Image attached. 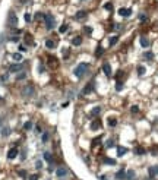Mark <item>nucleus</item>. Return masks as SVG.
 Wrapping results in <instances>:
<instances>
[{"label": "nucleus", "mask_w": 158, "mask_h": 180, "mask_svg": "<svg viewBox=\"0 0 158 180\" xmlns=\"http://www.w3.org/2000/svg\"><path fill=\"white\" fill-rule=\"evenodd\" d=\"M105 9H107V10H111V5L107 3V5H105Z\"/></svg>", "instance_id": "nucleus-41"}, {"label": "nucleus", "mask_w": 158, "mask_h": 180, "mask_svg": "<svg viewBox=\"0 0 158 180\" xmlns=\"http://www.w3.org/2000/svg\"><path fill=\"white\" fill-rule=\"evenodd\" d=\"M88 69H89V64H88V63H79L76 67H75V70H73V75L76 76V78H82L85 73H86V72H88Z\"/></svg>", "instance_id": "nucleus-1"}, {"label": "nucleus", "mask_w": 158, "mask_h": 180, "mask_svg": "<svg viewBox=\"0 0 158 180\" xmlns=\"http://www.w3.org/2000/svg\"><path fill=\"white\" fill-rule=\"evenodd\" d=\"M117 40H119V37H111L110 38V45H114L117 43Z\"/></svg>", "instance_id": "nucleus-28"}, {"label": "nucleus", "mask_w": 158, "mask_h": 180, "mask_svg": "<svg viewBox=\"0 0 158 180\" xmlns=\"http://www.w3.org/2000/svg\"><path fill=\"white\" fill-rule=\"evenodd\" d=\"M145 57H146V59H152L154 56H152V53H146V54H145Z\"/></svg>", "instance_id": "nucleus-39"}, {"label": "nucleus", "mask_w": 158, "mask_h": 180, "mask_svg": "<svg viewBox=\"0 0 158 180\" xmlns=\"http://www.w3.org/2000/svg\"><path fill=\"white\" fill-rule=\"evenodd\" d=\"M31 128H32V123H31V122H26V123L24 124V129H26V130L31 129Z\"/></svg>", "instance_id": "nucleus-29"}, {"label": "nucleus", "mask_w": 158, "mask_h": 180, "mask_svg": "<svg viewBox=\"0 0 158 180\" xmlns=\"http://www.w3.org/2000/svg\"><path fill=\"white\" fill-rule=\"evenodd\" d=\"M148 173H149V176H151V177H155V176H158V166L149 167V168H148Z\"/></svg>", "instance_id": "nucleus-10"}, {"label": "nucleus", "mask_w": 158, "mask_h": 180, "mask_svg": "<svg viewBox=\"0 0 158 180\" xmlns=\"http://www.w3.org/2000/svg\"><path fill=\"white\" fill-rule=\"evenodd\" d=\"M85 32H86V34H91V32H92V28H91V26H85Z\"/></svg>", "instance_id": "nucleus-34"}, {"label": "nucleus", "mask_w": 158, "mask_h": 180, "mask_svg": "<svg viewBox=\"0 0 158 180\" xmlns=\"http://www.w3.org/2000/svg\"><path fill=\"white\" fill-rule=\"evenodd\" d=\"M100 180H107V177H105V176H101V177H100Z\"/></svg>", "instance_id": "nucleus-46"}, {"label": "nucleus", "mask_w": 158, "mask_h": 180, "mask_svg": "<svg viewBox=\"0 0 158 180\" xmlns=\"http://www.w3.org/2000/svg\"><path fill=\"white\" fill-rule=\"evenodd\" d=\"M104 163H105V164H111V166H114V164H116V161L111 160V158H104Z\"/></svg>", "instance_id": "nucleus-24"}, {"label": "nucleus", "mask_w": 158, "mask_h": 180, "mask_svg": "<svg viewBox=\"0 0 158 180\" xmlns=\"http://www.w3.org/2000/svg\"><path fill=\"white\" fill-rule=\"evenodd\" d=\"M9 133H10V129H9V128H3V129H2V136H7Z\"/></svg>", "instance_id": "nucleus-25"}, {"label": "nucleus", "mask_w": 158, "mask_h": 180, "mask_svg": "<svg viewBox=\"0 0 158 180\" xmlns=\"http://www.w3.org/2000/svg\"><path fill=\"white\" fill-rule=\"evenodd\" d=\"M135 177H136V173L133 170H127L126 171V180H135Z\"/></svg>", "instance_id": "nucleus-13"}, {"label": "nucleus", "mask_w": 158, "mask_h": 180, "mask_svg": "<svg viewBox=\"0 0 158 180\" xmlns=\"http://www.w3.org/2000/svg\"><path fill=\"white\" fill-rule=\"evenodd\" d=\"M56 176L57 177H64V176H67V168H57L56 170Z\"/></svg>", "instance_id": "nucleus-9"}, {"label": "nucleus", "mask_w": 158, "mask_h": 180, "mask_svg": "<svg viewBox=\"0 0 158 180\" xmlns=\"http://www.w3.org/2000/svg\"><path fill=\"white\" fill-rule=\"evenodd\" d=\"M121 88H123L121 82H117V85H116V89H117V91H121Z\"/></svg>", "instance_id": "nucleus-31"}, {"label": "nucleus", "mask_w": 158, "mask_h": 180, "mask_svg": "<svg viewBox=\"0 0 158 180\" xmlns=\"http://www.w3.org/2000/svg\"><path fill=\"white\" fill-rule=\"evenodd\" d=\"M101 53H102V48H101V47H98V50H97V54L100 56V54H101Z\"/></svg>", "instance_id": "nucleus-42"}, {"label": "nucleus", "mask_w": 158, "mask_h": 180, "mask_svg": "<svg viewBox=\"0 0 158 180\" xmlns=\"http://www.w3.org/2000/svg\"><path fill=\"white\" fill-rule=\"evenodd\" d=\"M85 18H86V12L81 10V12L76 13V19H85Z\"/></svg>", "instance_id": "nucleus-15"}, {"label": "nucleus", "mask_w": 158, "mask_h": 180, "mask_svg": "<svg viewBox=\"0 0 158 180\" xmlns=\"http://www.w3.org/2000/svg\"><path fill=\"white\" fill-rule=\"evenodd\" d=\"M81 43H82V38H81V37H75L73 41H72L73 45H81Z\"/></svg>", "instance_id": "nucleus-16"}, {"label": "nucleus", "mask_w": 158, "mask_h": 180, "mask_svg": "<svg viewBox=\"0 0 158 180\" xmlns=\"http://www.w3.org/2000/svg\"><path fill=\"white\" fill-rule=\"evenodd\" d=\"M29 180H38V174H34V176H31V177H29Z\"/></svg>", "instance_id": "nucleus-38"}, {"label": "nucleus", "mask_w": 158, "mask_h": 180, "mask_svg": "<svg viewBox=\"0 0 158 180\" xmlns=\"http://www.w3.org/2000/svg\"><path fill=\"white\" fill-rule=\"evenodd\" d=\"M7 24H9V26H16V25H18V16L15 15V12H10V13H9Z\"/></svg>", "instance_id": "nucleus-4"}, {"label": "nucleus", "mask_w": 158, "mask_h": 180, "mask_svg": "<svg viewBox=\"0 0 158 180\" xmlns=\"http://www.w3.org/2000/svg\"><path fill=\"white\" fill-rule=\"evenodd\" d=\"M25 78H26V75L24 73V72H22V73H19V75L16 76V79H18V81H21V79H25Z\"/></svg>", "instance_id": "nucleus-30"}, {"label": "nucleus", "mask_w": 158, "mask_h": 180, "mask_svg": "<svg viewBox=\"0 0 158 180\" xmlns=\"http://www.w3.org/2000/svg\"><path fill=\"white\" fill-rule=\"evenodd\" d=\"M43 157H44V160H45V161L51 163V154H50V152H44V155H43Z\"/></svg>", "instance_id": "nucleus-23"}, {"label": "nucleus", "mask_w": 158, "mask_h": 180, "mask_svg": "<svg viewBox=\"0 0 158 180\" xmlns=\"http://www.w3.org/2000/svg\"><path fill=\"white\" fill-rule=\"evenodd\" d=\"M126 152H127V149H126V148H123V147H119V148H117V155H119V157L125 155Z\"/></svg>", "instance_id": "nucleus-14"}, {"label": "nucleus", "mask_w": 158, "mask_h": 180, "mask_svg": "<svg viewBox=\"0 0 158 180\" xmlns=\"http://www.w3.org/2000/svg\"><path fill=\"white\" fill-rule=\"evenodd\" d=\"M119 15H120V16L127 18V16L132 15V10H130V9H126V7H120V9H119Z\"/></svg>", "instance_id": "nucleus-5"}, {"label": "nucleus", "mask_w": 158, "mask_h": 180, "mask_svg": "<svg viewBox=\"0 0 158 180\" xmlns=\"http://www.w3.org/2000/svg\"><path fill=\"white\" fill-rule=\"evenodd\" d=\"M66 29H67V25H66V24L60 26V32H66Z\"/></svg>", "instance_id": "nucleus-32"}, {"label": "nucleus", "mask_w": 158, "mask_h": 180, "mask_svg": "<svg viewBox=\"0 0 158 180\" xmlns=\"http://www.w3.org/2000/svg\"><path fill=\"white\" fill-rule=\"evenodd\" d=\"M35 166H37V168H41V167H43V163H41V161H37Z\"/></svg>", "instance_id": "nucleus-37"}, {"label": "nucleus", "mask_w": 158, "mask_h": 180, "mask_svg": "<svg viewBox=\"0 0 158 180\" xmlns=\"http://www.w3.org/2000/svg\"><path fill=\"white\" fill-rule=\"evenodd\" d=\"M34 92H35V89H34L32 85H25V86L22 88V95H24V97H32Z\"/></svg>", "instance_id": "nucleus-2"}, {"label": "nucleus", "mask_w": 158, "mask_h": 180, "mask_svg": "<svg viewBox=\"0 0 158 180\" xmlns=\"http://www.w3.org/2000/svg\"><path fill=\"white\" fill-rule=\"evenodd\" d=\"M45 45H47L48 48H53V47H56V43L51 41V40H48V41H45Z\"/></svg>", "instance_id": "nucleus-21"}, {"label": "nucleus", "mask_w": 158, "mask_h": 180, "mask_svg": "<svg viewBox=\"0 0 158 180\" xmlns=\"http://www.w3.org/2000/svg\"><path fill=\"white\" fill-rule=\"evenodd\" d=\"M100 126H101L100 122H94V123L91 124V129H92V130H97V129H100Z\"/></svg>", "instance_id": "nucleus-20"}, {"label": "nucleus", "mask_w": 158, "mask_h": 180, "mask_svg": "<svg viewBox=\"0 0 158 180\" xmlns=\"http://www.w3.org/2000/svg\"><path fill=\"white\" fill-rule=\"evenodd\" d=\"M19 51H25V47H24V45H19Z\"/></svg>", "instance_id": "nucleus-45"}, {"label": "nucleus", "mask_w": 158, "mask_h": 180, "mask_svg": "<svg viewBox=\"0 0 158 180\" xmlns=\"http://www.w3.org/2000/svg\"><path fill=\"white\" fill-rule=\"evenodd\" d=\"M41 139H43V142H47V141H48V135H47V133H44V135L41 136Z\"/></svg>", "instance_id": "nucleus-33"}, {"label": "nucleus", "mask_w": 158, "mask_h": 180, "mask_svg": "<svg viewBox=\"0 0 158 180\" xmlns=\"http://www.w3.org/2000/svg\"><path fill=\"white\" fill-rule=\"evenodd\" d=\"M138 110H139V109H138V107H136V105H133V107H132V111H133V113H136Z\"/></svg>", "instance_id": "nucleus-40"}, {"label": "nucleus", "mask_w": 158, "mask_h": 180, "mask_svg": "<svg viewBox=\"0 0 158 180\" xmlns=\"http://www.w3.org/2000/svg\"><path fill=\"white\" fill-rule=\"evenodd\" d=\"M100 111H101V107H95V109L91 111V114H92V116H97V114H100Z\"/></svg>", "instance_id": "nucleus-26"}, {"label": "nucleus", "mask_w": 158, "mask_h": 180, "mask_svg": "<svg viewBox=\"0 0 158 180\" xmlns=\"http://www.w3.org/2000/svg\"><path fill=\"white\" fill-rule=\"evenodd\" d=\"M145 72H146V70H145V67H144V66H138V73H139L140 76L145 75Z\"/></svg>", "instance_id": "nucleus-19"}, {"label": "nucleus", "mask_w": 158, "mask_h": 180, "mask_svg": "<svg viewBox=\"0 0 158 180\" xmlns=\"http://www.w3.org/2000/svg\"><path fill=\"white\" fill-rule=\"evenodd\" d=\"M116 179H119V180H126V171H125V170L117 171V173H116Z\"/></svg>", "instance_id": "nucleus-12"}, {"label": "nucleus", "mask_w": 158, "mask_h": 180, "mask_svg": "<svg viewBox=\"0 0 158 180\" xmlns=\"http://www.w3.org/2000/svg\"><path fill=\"white\" fill-rule=\"evenodd\" d=\"M140 21H146V16L145 15H140Z\"/></svg>", "instance_id": "nucleus-44"}, {"label": "nucleus", "mask_w": 158, "mask_h": 180, "mask_svg": "<svg viewBox=\"0 0 158 180\" xmlns=\"http://www.w3.org/2000/svg\"><path fill=\"white\" fill-rule=\"evenodd\" d=\"M94 91V85L92 84H88L83 89H82V94H89V92H92Z\"/></svg>", "instance_id": "nucleus-11"}, {"label": "nucleus", "mask_w": 158, "mask_h": 180, "mask_svg": "<svg viewBox=\"0 0 158 180\" xmlns=\"http://www.w3.org/2000/svg\"><path fill=\"white\" fill-rule=\"evenodd\" d=\"M25 21H26V22L31 21V15H29V13H25Z\"/></svg>", "instance_id": "nucleus-36"}, {"label": "nucleus", "mask_w": 158, "mask_h": 180, "mask_svg": "<svg viewBox=\"0 0 158 180\" xmlns=\"http://www.w3.org/2000/svg\"><path fill=\"white\" fill-rule=\"evenodd\" d=\"M12 57H13V60H16V62H21V60H22V54H19V53L12 54Z\"/></svg>", "instance_id": "nucleus-18"}, {"label": "nucleus", "mask_w": 158, "mask_h": 180, "mask_svg": "<svg viewBox=\"0 0 158 180\" xmlns=\"http://www.w3.org/2000/svg\"><path fill=\"white\" fill-rule=\"evenodd\" d=\"M135 152H136V154H139V155H142V154H145V149L139 147V148H136V149H135Z\"/></svg>", "instance_id": "nucleus-27"}, {"label": "nucleus", "mask_w": 158, "mask_h": 180, "mask_svg": "<svg viewBox=\"0 0 158 180\" xmlns=\"http://www.w3.org/2000/svg\"><path fill=\"white\" fill-rule=\"evenodd\" d=\"M44 22H45V28H47L48 31H51L53 28H54V18H53L51 15H47V16L44 18Z\"/></svg>", "instance_id": "nucleus-3"}, {"label": "nucleus", "mask_w": 158, "mask_h": 180, "mask_svg": "<svg viewBox=\"0 0 158 180\" xmlns=\"http://www.w3.org/2000/svg\"><path fill=\"white\" fill-rule=\"evenodd\" d=\"M22 69V63H15L9 67V72H19Z\"/></svg>", "instance_id": "nucleus-7"}, {"label": "nucleus", "mask_w": 158, "mask_h": 180, "mask_svg": "<svg viewBox=\"0 0 158 180\" xmlns=\"http://www.w3.org/2000/svg\"><path fill=\"white\" fill-rule=\"evenodd\" d=\"M116 124H117V120H116V119H113V117H111V119H108V126H111V128H114Z\"/></svg>", "instance_id": "nucleus-22"}, {"label": "nucleus", "mask_w": 158, "mask_h": 180, "mask_svg": "<svg viewBox=\"0 0 158 180\" xmlns=\"http://www.w3.org/2000/svg\"><path fill=\"white\" fill-rule=\"evenodd\" d=\"M102 70H104V73L107 75V76H110L111 75V66H110V63H104L102 64Z\"/></svg>", "instance_id": "nucleus-6"}, {"label": "nucleus", "mask_w": 158, "mask_h": 180, "mask_svg": "<svg viewBox=\"0 0 158 180\" xmlns=\"http://www.w3.org/2000/svg\"><path fill=\"white\" fill-rule=\"evenodd\" d=\"M140 45H142V47H149V41L146 40V38H140Z\"/></svg>", "instance_id": "nucleus-17"}, {"label": "nucleus", "mask_w": 158, "mask_h": 180, "mask_svg": "<svg viewBox=\"0 0 158 180\" xmlns=\"http://www.w3.org/2000/svg\"><path fill=\"white\" fill-rule=\"evenodd\" d=\"M113 143H114V141H113V139H108V141H107V147H108V148L113 147Z\"/></svg>", "instance_id": "nucleus-35"}, {"label": "nucleus", "mask_w": 158, "mask_h": 180, "mask_svg": "<svg viewBox=\"0 0 158 180\" xmlns=\"http://www.w3.org/2000/svg\"><path fill=\"white\" fill-rule=\"evenodd\" d=\"M18 40H19V38H18V37H12V38H10V41H13V43H16Z\"/></svg>", "instance_id": "nucleus-43"}, {"label": "nucleus", "mask_w": 158, "mask_h": 180, "mask_svg": "<svg viewBox=\"0 0 158 180\" xmlns=\"http://www.w3.org/2000/svg\"><path fill=\"white\" fill-rule=\"evenodd\" d=\"M16 157H18V149H16V148L9 149V152H7V158H9V160H13V158H16Z\"/></svg>", "instance_id": "nucleus-8"}]
</instances>
